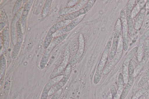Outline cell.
I'll return each mask as SVG.
<instances>
[{
  "label": "cell",
  "mask_w": 149,
  "mask_h": 99,
  "mask_svg": "<svg viewBox=\"0 0 149 99\" xmlns=\"http://www.w3.org/2000/svg\"><path fill=\"white\" fill-rule=\"evenodd\" d=\"M122 31L121 22L120 18H119L116 24L114 37L109 54V59L110 60H111L116 55L120 40Z\"/></svg>",
  "instance_id": "4"
},
{
  "label": "cell",
  "mask_w": 149,
  "mask_h": 99,
  "mask_svg": "<svg viewBox=\"0 0 149 99\" xmlns=\"http://www.w3.org/2000/svg\"><path fill=\"white\" fill-rule=\"evenodd\" d=\"M117 92L120 95L124 87L125 84L123 74L120 73L118 77Z\"/></svg>",
  "instance_id": "26"
},
{
  "label": "cell",
  "mask_w": 149,
  "mask_h": 99,
  "mask_svg": "<svg viewBox=\"0 0 149 99\" xmlns=\"http://www.w3.org/2000/svg\"><path fill=\"white\" fill-rule=\"evenodd\" d=\"M106 99H112V97L111 94L109 95Z\"/></svg>",
  "instance_id": "38"
},
{
  "label": "cell",
  "mask_w": 149,
  "mask_h": 99,
  "mask_svg": "<svg viewBox=\"0 0 149 99\" xmlns=\"http://www.w3.org/2000/svg\"><path fill=\"white\" fill-rule=\"evenodd\" d=\"M6 61L5 57L3 55L1 56L0 60V78L1 80L4 76L6 71Z\"/></svg>",
  "instance_id": "24"
},
{
  "label": "cell",
  "mask_w": 149,
  "mask_h": 99,
  "mask_svg": "<svg viewBox=\"0 0 149 99\" xmlns=\"http://www.w3.org/2000/svg\"><path fill=\"white\" fill-rule=\"evenodd\" d=\"M122 39L119 42L117 51L114 58L106 65L103 71V74L107 75L110 72L113 67L120 59L123 53Z\"/></svg>",
  "instance_id": "7"
},
{
  "label": "cell",
  "mask_w": 149,
  "mask_h": 99,
  "mask_svg": "<svg viewBox=\"0 0 149 99\" xmlns=\"http://www.w3.org/2000/svg\"><path fill=\"white\" fill-rule=\"evenodd\" d=\"M138 3L140 10L145 5V1L144 0L140 1Z\"/></svg>",
  "instance_id": "35"
},
{
  "label": "cell",
  "mask_w": 149,
  "mask_h": 99,
  "mask_svg": "<svg viewBox=\"0 0 149 99\" xmlns=\"http://www.w3.org/2000/svg\"><path fill=\"white\" fill-rule=\"evenodd\" d=\"M136 0H130L128 2L125 14L129 34L131 37L135 33L134 23L132 17V12L135 5Z\"/></svg>",
  "instance_id": "6"
},
{
  "label": "cell",
  "mask_w": 149,
  "mask_h": 99,
  "mask_svg": "<svg viewBox=\"0 0 149 99\" xmlns=\"http://www.w3.org/2000/svg\"><path fill=\"white\" fill-rule=\"evenodd\" d=\"M23 35L19 21L17 25V40L16 44L12 50L11 57L15 59L18 55L21 48L23 40Z\"/></svg>",
  "instance_id": "15"
},
{
  "label": "cell",
  "mask_w": 149,
  "mask_h": 99,
  "mask_svg": "<svg viewBox=\"0 0 149 99\" xmlns=\"http://www.w3.org/2000/svg\"><path fill=\"white\" fill-rule=\"evenodd\" d=\"M149 90V82L140 88L132 96V99H139L140 98L146 93Z\"/></svg>",
  "instance_id": "23"
},
{
  "label": "cell",
  "mask_w": 149,
  "mask_h": 99,
  "mask_svg": "<svg viewBox=\"0 0 149 99\" xmlns=\"http://www.w3.org/2000/svg\"><path fill=\"white\" fill-rule=\"evenodd\" d=\"M110 91L112 99H119L117 91L115 86L113 84H111L110 86Z\"/></svg>",
  "instance_id": "31"
},
{
  "label": "cell",
  "mask_w": 149,
  "mask_h": 99,
  "mask_svg": "<svg viewBox=\"0 0 149 99\" xmlns=\"http://www.w3.org/2000/svg\"><path fill=\"white\" fill-rule=\"evenodd\" d=\"M24 7H22L19 12L14 16L11 24L10 36L13 44L15 46L17 40V25L20 20Z\"/></svg>",
  "instance_id": "14"
},
{
  "label": "cell",
  "mask_w": 149,
  "mask_h": 99,
  "mask_svg": "<svg viewBox=\"0 0 149 99\" xmlns=\"http://www.w3.org/2000/svg\"><path fill=\"white\" fill-rule=\"evenodd\" d=\"M112 44V40L110 39L106 44L93 78V82L97 84L100 81L104 69L109 58V53Z\"/></svg>",
  "instance_id": "1"
},
{
  "label": "cell",
  "mask_w": 149,
  "mask_h": 99,
  "mask_svg": "<svg viewBox=\"0 0 149 99\" xmlns=\"http://www.w3.org/2000/svg\"><path fill=\"white\" fill-rule=\"evenodd\" d=\"M1 36L2 42V48L0 51L1 54L5 52L8 50L9 45L10 38L9 33L7 28L5 27L2 30Z\"/></svg>",
  "instance_id": "19"
},
{
  "label": "cell",
  "mask_w": 149,
  "mask_h": 99,
  "mask_svg": "<svg viewBox=\"0 0 149 99\" xmlns=\"http://www.w3.org/2000/svg\"><path fill=\"white\" fill-rule=\"evenodd\" d=\"M95 0H89L86 5L79 10L64 16L63 20L72 21L78 17L85 15L91 8Z\"/></svg>",
  "instance_id": "11"
},
{
  "label": "cell",
  "mask_w": 149,
  "mask_h": 99,
  "mask_svg": "<svg viewBox=\"0 0 149 99\" xmlns=\"http://www.w3.org/2000/svg\"><path fill=\"white\" fill-rule=\"evenodd\" d=\"M148 72H149V69H148Z\"/></svg>",
  "instance_id": "39"
},
{
  "label": "cell",
  "mask_w": 149,
  "mask_h": 99,
  "mask_svg": "<svg viewBox=\"0 0 149 99\" xmlns=\"http://www.w3.org/2000/svg\"><path fill=\"white\" fill-rule=\"evenodd\" d=\"M85 48V41L82 33L79 34L78 38L77 51L74 56L69 61V64L72 66L75 65L82 57Z\"/></svg>",
  "instance_id": "10"
},
{
  "label": "cell",
  "mask_w": 149,
  "mask_h": 99,
  "mask_svg": "<svg viewBox=\"0 0 149 99\" xmlns=\"http://www.w3.org/2000/svg\"><path fill=\"white\" fill-rule=\"evenodd\" d=\"M69 32L58 37L54 38L45 52L40 60V66L41 69H44L48 61L51 53L53 49L63 41L68 35Z\"/></svg>",
  "instance_id": "2"
},
{
  "label": "cell",
  "mask_w": 149,
  "mask_h": 99,
  "mask_svg": "<svg viewBox=\"0 0 149 99\" xmlns=\"http://www.w3.org/2000/svg\"><path fill=\"white\" fill-rule=\"evenodd\" d=\"M149 58V39L146 41L144 48L143 56L141 61L134 68L135 77L138 75L147 62Z\"/></svg>",
  "instance_id": "12"
},
{
  "label": "cell",
  "mask_w": 149,
  "mask_h": 99,
  "mask_svg": "<svg viewBox=\"0 0 149 99\" xmlns=\"http://www.w3.org/2000/svg\"><path fill=\"white\" fill-rule=\"evenodd\" d=\"M72 21L61 20L52 26L48 30L44 39L43 44V48L46 49L51 42L54 33L58 30L70 23Z\"/></svg>",
  "instance_id": "3"
},
{
  "label": "cell",
  "mask_w": 149,
  "mask_h": 99,
  "mask_svg": "<svg viewBox=\"0 0 149 99\" xmlns=\"http://www.w3.org/2000/svg\"><path fill=\"white\" fill-rule=\"evenodd\" d=\"M120 19L121 22L122 31V43L123 50L126 51L128 48L129 44V32L125 12L122 10L120 13Z\"/></svg>",
  "instance_id": "5"
},
{
  "label": "cell",
  "mask_w": 149,
  "mask_h": 99,
  "mask_svg": "<svg viewBox=\"0 0 149 99\" xmlns=\"http://www.w3.org/2000/svg\"><path fill=\"white\" fill-rule=\"evenodd\" d=\"M132 85L127 83L125 86L124 88L121 92L119 99H125L128 94Z\"/></svg>",
  "instance_id": "28"
},
{
  "label": "cell",
  "mask_w": 149,
  "mask_h": 99,
  "mask_svg": "<svg viewBox=\"0 0 149 99\" xmlns=\"http://www.w3.org/2000/svg\"><path fill=\"white\" fill-rule=\"evenodd\" d=\"M70 57V49L67 47L65 49L63 60L61 64L50 74L49 79H52L61 75L67 67L69 62Z\"/></svg>",
  "instance_id": "9"
},
{
  "label": "cell",
  "mask_w": 149,
  "mask_h": 99,
  "mask_svg": "<svg viewBox=\"0 0 149 99\" xmlns=\"http://www.w3.org/2000/svg\"><path fill=\"white\" fill-rule=\"evenodd\" d=\"M149 37V28L140 37L139 42V46H144L145 43Z\"/></svg>",
  "instance_id": "30"
},
{
  "label": "cell",
  "mask_w": 149,
  "mask_h": 99,
  "mask_svg": "<svg viewBox=\"0 0 149 99\" xmlns=\"http://www.w3.org/2000/svg\"><path fill=\"white\" fill-rule=\"evenodd\" d=\"M63 76V75H60L50 79L44 86L40 99H47L49 96V92L50 89L53 86L59 82Z\"/></svg>",
  "instance_id": "18"
},
{
  "label": "cell",
  "mask_w": 149,
  "mask_h": 99,
  "mask_svg": "<svg viewBox=\"0 0 149 99\" xmlns=\"http://www.w3.org/2000/svg\"><path fill=\"white\" fill-rule=\"evenodd\" d=\"M89 0H82L76 5L70 7H65L60 10L58 14L60 16H65L71 13L76 12L82 8Z\"/></svg>",
  "instance_id": "17"
},
{
  "label": "cell",
  "mask_w": 149,
  "mask_h": 99,
  "mask_svg": "<svg viewBox=\"0 0 149 99\" xmlns=\"http://www.w3.org/2000/svg\"><path fill=\"white\" fill-rule=\"evenodd\" d=\"M149 80V72L146 73L140 79L138 82L137 86L141 88L144 86Z\"/></svg>",
  "instance_id": "27"
},
{
  "label": "cell",
  "mask_w": 149,
  "mask_h": 99,
  "mask_svg": "<svg viewBox=\"0 0 149 99\" xmlns=\"http://www.w3.org/2000/svg\"><path fill=\"white\" fill-rule=\"evenodd\" d=\"M140 10L138 3L136 4L134 6L132 12V17L133 18L138 15Z\"/></svg>",
  "instance_id": "32"
},
{
  "label": "cell",
  "mask_w": 149,
  "mask_h": 99,
  "mask_svg": "<svg viewBox=\"0 0 149 99\" xmlns=\"http://www.w3.org/2000/svg\"><path fill=\"white\" fill-rule=\"evenodd\" d=\"M6 22L5 21H3L0 22V31L2 30L5 27L6 25Z\"/></svg>",
  "instance_id": "36"
},
{
  "label": "cell",
  "mask_w": 149,
  "mask_h": 99,
  "mask_svg": "<svg viewBox=\"0 0 149 99\" xmlns=\"http://www.w3.org/2000/svg\"><path fill=\"white\" fill-rule=\"evenodd\" d=\"M62 92V89L61 88L52 95L51 99H58L60 97Z\"/></svg>",
  "instance_id": "33"
},
{
  "label": "cell",
  "mask_w": 149,
  "mask_h": 99,
  "mask_svg": "<svg viewBox=\"0 0 149 99\" xmlns=\"http://www.w3.org/2000/svg\"><path fill=\"white\" fill-rule=\"evenodd\" d=\"M128 79L127 83L132 86L133 84L134 78L135 77L134 73V68L133 64L131 61L129 64L128 66Z\"/></svg>",
  "instance_id": "22"
},
{
  "label": "cell",
  "mask_w": 149,
  "mask_h": 99,
  "mask_svg": "<svg viewBox=\"0 0 149 99\" xmlns=\"http://www.w3.org/2000/svg\"><path fill=\"white\" fill-rule=\"evenodd\" d=\"M138 46H136L132 48L127 55L124 61L123 65L128 66L130 62L136 53Z\"/></svg>",
  "instance_id": "21"
},
{
  "label": "cell",
  "mask_w": 149,
  "mask_h": 99,
  "mask_svg": "<svg viewBox=\"0 0 149 99\" xmlns=\"http://www.w3.org/2000/svg\"><path fill=\"white\" fill-rule=\"evenodd\" d=\"M80 0H70L66 5L67 7H71L75 5H76L78 3Z\"/></svg>",
  "instance_id": "34"
},
{
  "label": "cell",
  "mask_w": 149,
  "mask_h": 99,
  "mask_svg": "<svg viewBox=\"0 0 149 99\" xmlns=\"http://www.w3.org/2000/svg\"><path fill=\"white\" fill-rule=\"evenodd\" d=\"M85 15H86L85 14L78 17L72 20L68 25L58 30L54 33L53 38L58 37L69 32L82 21Z\"/></svg>",
  "instance_id": "13"
},
{
  "label": "cell",
  "mask_w": 149,
  "mask_h": 99,
  "mask_svg": "<svg viewBox=\"0 0 149 99\" xmlns=\"http://www.w3.org/2000/svg\"></svg>",
  "instance_id": "40"
},
{
  "label": "cell",
  "mask_w": 149,
  "mask_h": 99,
  "mask_svg": "<svg viewBox=\"0 0 149 99\" xmlns=\"http://www.w3.org/2000/svg\"><path fill=\"white\" fill-rule=\"evenodd\" d=\"M33 0H28L24 7L19 21L23 34H24L26 30V19L28 13L31 7Z\"/></svg>",
  "instance_id": "16"
},
{
  "label": "cell",
  "mask_w": 149,
  "mask_h": 99,
  "mask_svg": "<svg viewBox=\"0 0 149 99\" xmlns=\"http://www.w3.org/2000/svg\"><path fill=\"white\" fill-rule=\"evenodd\" d=\"M52 0H47L43 6L42 12V17L45 18L48 15L50 10Z\"/></svg>",
  "instance_id": "25"
},
{
  "label": "cell",
  "mask_w": 149,
  "mask_h": 99,
  "mask_svg": "<svg viewBox=\"0 0 149 99\" xmlns=\"http://www.w3.org/2000/svg\"><path fill=\"white\" fill-rule=\"evenodd\" d=\"M72 66L68 64L67 67L64 71L63 76L58 82L54 85L50 89L48 93V96L52 95L57 91L62 88L65 84L70 77Z\"/></svg>",
  "instance_id": "8"
},
{
  "label": "cell",
  "mask_w": 149,
  "mask_h": 99,
  "mask_svg": "<svg viewBox=\"0 0 149 99\" xmlns=\"http://www.w3.org/2000/svg\"><path fill=\"white\" fill-rule=\"evenodd\" d=\"M147 2L146 5H145L146 9H149V1Z\"/></svg>",
  "instance_id": "37"
},
{
  "label": "cell",
  "mask_w": 149,
  "mask_h": 99,
  "mask_svg": "<svg viewBox=\"0 0 149 99\" xmlns=\"http://www.w3.org/2000/svg\"><path fill=\"white\" fill-rule=\"evenodd\" d=\"M146 12L145 5L140 10L134 23L135 30H139L141 27Z\"/></svg>",
  "instance_id": "20"
},
{
  "label": "cell",
  "mask_w": 149,
  "mask_h": 99,
  "mask_svg": "<svg viewBox=\"0 0 149 99\" xmlns=\"http://www.w3.org/2000/svg\"><path fill=\"white\" fill-rule=\"evenodd\" d=\"M22 1V0L16 1L12 10V14L13 15L15 16L16 15L21 9L23 2Z\"/></svg>",
  "instance_id": "29"
}]
</instances>
